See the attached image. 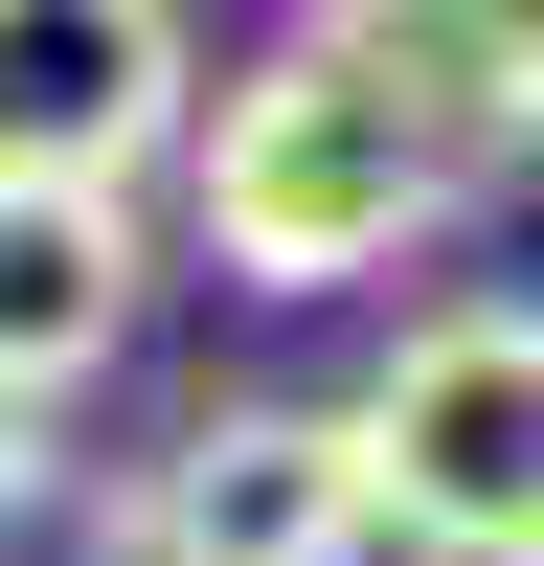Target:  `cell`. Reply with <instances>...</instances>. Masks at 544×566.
<instances>
[{
    "instance_id": "5",
    "label": "cell",
    "mask_w": 544,
    "mask_h": 566,
    "mask_svg": "<svg viewBox=\"0 0 544 566\" xmlns=\"http://www.w3.org/2000/svg\"><path fill=\"white\" fill-rule=\"evenodd\" d=\"M136 317H159V227L91 205V181H0V386H23V408L114 386Z\"/></svg>"
},
{
    "instance_id": "3",
    "label": "cell",
    "mask_w": 544,
    "mask_h": 566,
    "mask_svg": "<svg viewBox=\"0 0 544 566\" xmlns=\"http://www.w3.org/2000/svg\"><path fill=\"white\" fill-rule=\"evenodd\" d=\"M136 544L159 566H386V499H363V431L295 386H227L136 453Z\"/></svg>"
},
{
    "instance_id": "1",
    "label": "cell",
    "mask_w": 544,
    "mask_h": 566,
    "mask_svg": "<svg viewBox=\"0 0 544 566\" xmlns=\"http://www.w3.org/2000/svg\"><path fill=\"white\" fill-rule=\"evenodd\" d=\"M453 205H477V136H431L317 23L250 45V69H205V114H181V227H205L227 295H363V272H408Z\"/></svg>"
},
{
    "instance_id": "7",
    "label": "cell",
    "mask_w": 544,
    "mask_h": 566,
    "mask_svg": "<svg viewBox=\"0 0 544 566\" xmlns=\"http://www.w3.org/2000/svg\"><path fill=\"white\" fill-rule=\"evenodd\" d=\"M45 476H69V408H23V386H0V522H45Z\"/></svg>"
},
{
    "instance_id": "2",
    "label": "cell",
    "mask_w": 544,
    "mask_h": 566,
    "mask_svg": "<svg viewBox=\"0 0 544 566\" xmlns=\"http://www.w3.org/2000/svg\"><path fill=\"white\" fill-rule=\"evenodd\" d=\"M341 431L408 566H544V295H431L341 386Z\"/></svg>"
},
{
    "instance_id": "8",
    "label": "cell",
    "mask_w": 544,
    "mask_h": 566,
    "mask_svg": "<svg viewBox=\"0 0 544 566\" xmlns=\"http://www.w3.org/2000/svg\"><path fill=\"white\" fill-rule=\"evenodd\" d=\"M69 566H159V544H136V499H91V522H69Z\"/></svg>"
},
{
    "instance_id": "4",
    "label": "cell",
    "mask_w": 544,
    "mask_h": 566,
    "mask_svg": "<svg viewBox=\"0 0 544 566\" xmlns=\"http://www.w3.org/2000/svg\"><path fill=\"white\" fill-rule=\"evenodd\" d=\"M181 114H205V23L181 0H0V181L136 205L181 159Z\"/></svg>"
},
{
    "instance_id": "6",
    "label": "cell",
    "mask_w": 544,
    "mask_h": 566,
    "mask_svg": "<svg viewBox=\"0 0 544 566\" xmlns=\"http://www.w3.org/2000/svg\"><path fill=\"white\" fill-rule=\"evenodd\" d=\"M317 45H363V69L408 91L431 136H544V0H317Z\"/></svg>"
}]
</instances>
